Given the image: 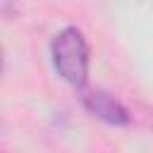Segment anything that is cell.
Masks as SVG:
<instances>
[{"mask_svg": "<svg viewBox=\"0 0 153 153\" xmlns=\"http://www.w3.org/2000/svg\"><path fill=\"white\" fill-rule=\"evenodd\" d=\"M50 57L57 76L74 88H84L88 81L91 50L81 29L65 26L50 43Z\"/></svg>", "mask_w": 153, "mask_h": 153, "instance_id": "obj_1", "label": "cell"}, {"mask_svg": "<svg viewBox=\"0 0 153 153\" xmlns=\"http://www.w3.org/2000/svg\"><path fill=\"white\" fill-rule=\"evenodd\" d=\"M81 100H84V108H86L91 115H96L98 120H103V122H108V124L124 127V124L131 122L129 110H127L115 96H110L108 91H100V88L86 91V93L81 96Z\"/></svg>", "mask_w": 153, "mask_h": 153, "instance_id": "obj_2", "label": "cell"}]
</instances>
